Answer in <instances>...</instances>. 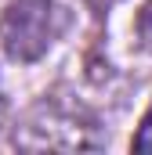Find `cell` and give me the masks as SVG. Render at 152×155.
<instances>
[{
  "label": "cell",
  "mask_w": 152,
  "mask_h": 155,
  "mask_svg": "<svg viewBox=\"0 0 152 155\" xmlns=\"http://www.w3.org/2000/svg\"><path fill=\"white\" fill-rule=\"evenodd\" d=\"M62 29L54 0H11L0 15V47L11 61H36Z\"/></svg>",
  "instance_id": "obj_1"
},
{
  "label": "cell",
  "mask_w": 152,
  "mask_h": 155,
  "mask_svg": "<svg viewBox=\"0 0 152 155\" xmlns=\"http://www.w3.org/2000/svg\"><path fill=\"white\" fill-rule=\"evenodd\" d=\"M15 144L29 152H43V148L76 152V148H98V137H94V123L80 112L62 105H36L26 126L15 134Z\"/></svg>",
  "instance_id": "obj_2"
},
{
  "label": "cell",
  "mask_w": 152,
  "mask_h": 155,
  "mask_svg": "<svg viewBox=\"0 0 152 155\" xmlns=\"http://www.w3.org/2000/svg\"><path fill=\"white\" fill-rule=\"evenodd\" d=\"M134 148H138V152H152V108L145 112V119H141V130H138V137H134Z\"/></svg>",
  "instance_id": "obj_3"
},
{
  "label": "cell",
  "mask_w": 152,
  "mask_h": 155,
  "mask_svg": "<svg viewBox=\"0 0 152 155\" xmlns=\"http://www.w3.org/2000/svg\"><path fill=\"white\" fill-rule=\"evenodd\" d=\"M138 36L145 40V47H152V0L141 7V15H138Z\"/></svg>",
  "instance_id": "obj_4"
},
{
  "label": "cell",
  "mask_w": 152,
  "mask_h": 155,
  "mask_svg": "<svg viewBox=\"0 0 152 155\" xmlns=\"http://www.w3.org/2000/svg\"><path fill=\"white\" fill-rule=\"evenodd\" d=\"M87 4H91V7H94V11H109V7H112L116 0H87Z\"/></svg>",
  "instance_id": "obj_5"
},
{
  "label": "cell",
  "mask_w": 152,
  "mask_h": 155,
  "mask_svg": "<svg viewBox=\"0 0 152 155\" xmlns=\"http://www.w3.org/2000/svg\"><path fill=\"white\" fill-rule=\"evenodd\" d=\"M0 123H4V97H0Z\"/></svg>",
  "instance_id": "obj_6"
}]
</instances>
